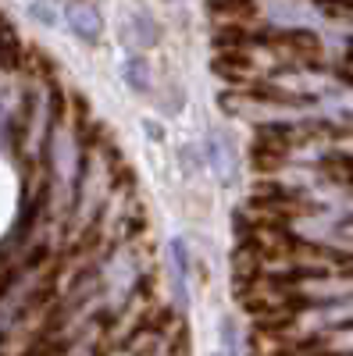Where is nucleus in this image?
<instances>
[{
	"label": "nucleus",
	"mask_w": 353,
	"mask_h": 356,
	"mask_svg": "<svg viewBox=\"0 0 353 356\" xmlns=\"http://www.w3.org/2000/svg\"><path fill=\"white\" fill-rule=\"evenodd\" d=\"M65 18H68V29H72V33H75L79 40H86V43L100 40V29H104V22H100L97 8H90V4H68Z\"/></svg>",
	"instance_id": "f257e3e1"
},
{
	"label": "nucleus",
	"mask_w": 353,
	"mask_h": 356,
	"mask_svg": "<svg viewBox=\"0 0 353 356\" xmlns=\"http://www.w3.org/2000/svg\"><path fill=\"white\" fill-rule=\"evenodd\" d=\"M125 82H129V89H136V93H150V72H146L143 57H129L125 61Z\"/></svg>",
	"instance_id": "f03ea898"
},
{
	"label": "nucleus",
	"mask_w": 353,
	"mask_h": 356,
	"mask_svg": "<svg viewBox=\"0 0 353 356\" xmlns=\"http://www.w3.org/2000/svg\"><path fill=\"white\" fill-rule=\"evenodd\" d=\"M171 257H175V278H179V285L186 282V271H189V260H186V246L175 239L171 243Z\"/></svg>",
	"instance_id": "7ed1b4c3"
},
{
	"label": "nucleus",
	"mask_w": 353,
	"mask_h": 356,
	"mask_svg": "<svg viewBox=\"0 0 353 356\" xmlns=\"http://www.w3.org/2000/svg\"><path fill=\"white\" fill-rule=\"evenodd\" d=\"M136 25H139V36H143V43H154V40H157V33H154V22L146 18V15H139V18H136Z\"/></svg>",
	"instance_id": "20e7f679"
},
{
	"label": "nucleus",
	"mask_w": 353,
	"mask_h": 356,
	"mask_svg": "<svg viewBox=\"0 0 353 356\" xmlns=\"http://www.w3.org/2000/svg\"><path fill=\"white\" fill-rule=\"evenodd\" d=\"M33 15H36L43 25H54V11H47V8H40V4H36V8H33Z\"/></svg>",
	"instance_id": "39448f33"
}]
</instances>
